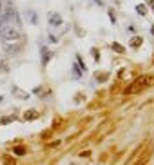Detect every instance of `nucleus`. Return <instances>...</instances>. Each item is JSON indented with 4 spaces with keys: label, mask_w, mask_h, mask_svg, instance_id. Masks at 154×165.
Instances as JSON below:
<instances>
[{
    "label": "nucleus",
    "mask_w": 154,
    "mask_h": 165,
    "mask_svg": "<svg viewBox=\"0 0 154 165\" xmlns=\"http://www.w3.org/2000/svg\"><path fill=\"white\" fill-rule=\"evenodd\" d=\"M0 35H2L4 40H16V38L20 36V31H18V27L2 22V25H0Z\"/></svg>",
    "instance_id": "obj_1"
},
{
    "label": "nucleus",
    "mask_w": 154,
    "mask_h": 165,
    "mask_svg": "<svg viewBox=\"0 0 154 165\" xmlns=\"http://www.w3.org/2000/svg\"><path fill=\"white\" fill-rule=\"evenodd\" d=\"M49 22H51V25H60L62 24V16L58 13H51L49 15Z\"/></svg>",
    "instance_id": "obj_2"
},
{
    "label": "nucleus",
    "mask_w": 154,
    "mask_h": 165,
    "mask_svg": "<svg viewBox=\"0 0 154 165\" xmlns=\"http://www.w3.org/2000/svg\"><path fill=\"white\" fill-rule=\"evenodd\" d=\"M136 11H138L140 15H147V5H142V4H140V5H136Z\"/></svg>",
    "instance_id": "obj_3"
},
{
    "label": "nucleus",
    "mask_w": 154,
    "mask_h": 165,
    "mask_svg": "<svg viewBox=\"0 0 154 165\" xmlns=\"http://www.w3.org/2000/svg\"><path fill=\"white\" fill-rule=\"evenodd\" d=\"M140 44H142V38H133V40H131V45H133V47H138Z\"/></svg>",
    "instance_id": "obj_4"
},
{
    "label": "nucleus",
    "mask_w": 154,
    "mask_h": 165,
    "mask_svg": "<svg viewBox=\"0 0 154 165\" xmlns=\"http://www.w3.org/2000/svg\"><path fill=\"white\" fill-rule=\"evenodd\" d=\"M25 118L33 120V118H36V113H34V111H29V113H25Z\"/></svg>",
    "instance_id": "obj_5"
},
{
    "label": "nucleus",
    "mask_w": 154,
    "mask_h": 165,
    "mask_svg": "<svg viewBox=\"0 0 154 165\" xmlns=\"http://www.w3.org/2000/svg\"><path fill=\"white\" fill-rule=\"evenodd\" d=\"M27 15H29V20H31V22H36V16H34V11H27Z\"/></svg>",
    "instance_id": "obj_6"
},
{
    "label": "nucleus",
    "mask_w": 154,
    "mask_h": 165,
    "mask_svg": "<svg viewBox=\"0 0 154 165\" xmlns=\"http://www.w3.org/2000/svg\"><path fill=\"white\" fill-rule=\"evenodd\" d=\"M113 49H114V51H118V53H123V47H122V45H118V44H113Z\"/></svg>",
    "instance_id": "obj_7"
},
{
    "label": "nucleus",
    "mask_w": 154,
    "mask_h": 165,
    "mask_svg": "<svg viewBox=\"0 0 154 165\" xmlns=\"http://www.w3.org/2000/svg\"><path fill=\"white\" fill-rule=\"evenodd\" d=\"M4 11V5H2V0H0V13Z\"/></svg>",
    "instance_id": "obj_8"
},
{
    "label": "nucleus",
    "mask_w": 154,
    "mask_h": 165,
    "mask_svg": "<svg viewBox=\"0 0 154 165\" xmlns=\"http://www.w3.org/2000/svg\"><path fill=\"white\" fill-rule=\"evenodd\" d=\"M94 2H96V4H102V0H94Z\"/></svg>",
    "instance_id": "obj_9"
},
{
    "label": "nucleus",
    "mask_w": 154,
    "mask_h": 165,
    "mask_svg": "<svg viewBox=\"0 0 154 165\" xmlns=\"http://www.w3.org/2000/svg\"><path fill=\"white\" fill-rule=\"evenodd\" d=\"M151 31H152V35H154V27H152V29H151Z\"/></svg>",
    "instance_id": "obj_10"
}]
</instances>
